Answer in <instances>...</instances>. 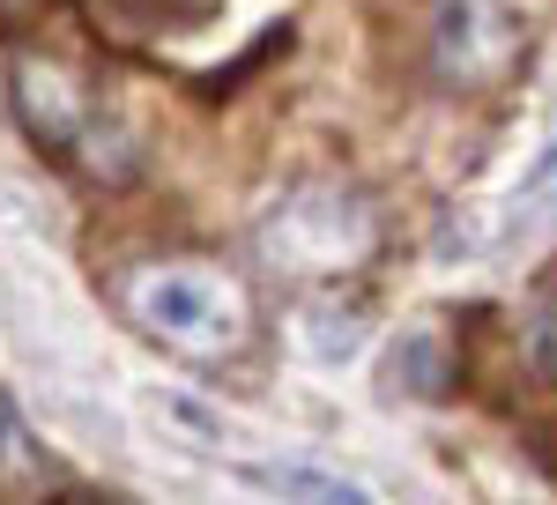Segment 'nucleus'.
<instances>
[{
    "instance_id": "nucleus-3",
    "label": "nucleus",
    "mask_w": 557,
    "mask_h": 505,
    "mask_svg": "<svg viewBox=\"0 0 557 505\" xmlns=\"http://www.w3.org/2000/svg\"><path fill=\"white\" fill-rule=\"evenodd\" d=\"M431 38H438V60H446L454 75H469V83H491L498 67L520 60V23L498 0H446Z\"/></svg>"
},
{
    "instance_id": "nucleus-2",
    "label": "nucleus",
    "mask_w": 557,
    "mask_h": 505,
    "mask_svg": "<svg viewBox=\"0 0 557 505\" xmlns=\"http://www.w3.org/2000/svg\"><path fill=\"white\" fill-rule=\"evenodd\" d=\"M268 246L283 253V268H349L372 246V215L343 194H290L268 223Z\"/></svg>"
},
{
    "instance_id": "nucleus-4",
    "label": "nucleus",
    "mask_w": 557,
    "mask_h": 505,
    "mask_svg": "<svg viewBox=\"0 0 557 505\" xmlns=\"http://www.w3.org/2000/svg\"><path fill=\"white\" fill-rule=\"evenodd\" d=\"M38 468V446H30V431L15 417V402L0 394V476H30Z\"/></svg>"
},
{
    "instance_id": "nucleus-1",
    "label": "nucleus",
    "mask_w": 557,
    "mask_h": 505,
    "mask_svg": "<svg viewBox=\"0 0 557 505\" xmlns=\"http://www.w3.org/2000/svg\"><path fill=\"white\" fill-rule=\"evenodd\" d=\"M134 320L157 342H172L178 357H231L246 342V291L215 268H186V260H164V268H141L127 283Z\"/></svg>"
}]
</instances>
